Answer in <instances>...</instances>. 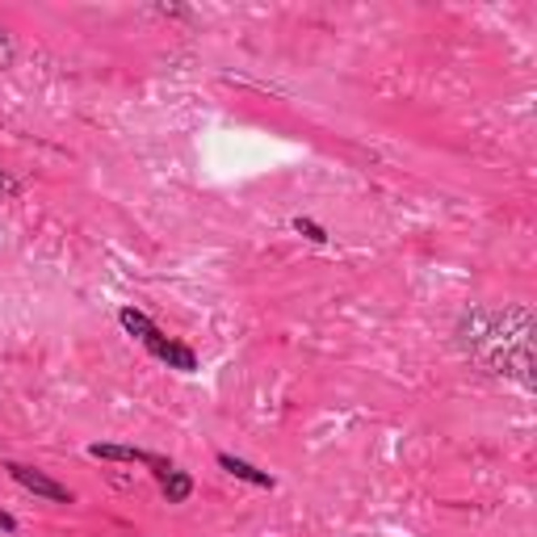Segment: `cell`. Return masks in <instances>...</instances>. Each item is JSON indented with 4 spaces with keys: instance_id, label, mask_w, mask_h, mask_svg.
<instances>
[{
    "instance_id": "cell-1",
    "label": "cell",
    "mask_w": 537,
    "mask_h": 537,
    "mask_svg": "<svg viewBox=\"0 0 537 537\" xmlns=\"http://www.w3.org/2000/svg\"><path fill=\"white\" fill-rule=\"evenodd\" d=\"M88 458H101V462H139V466H152V474L160 482L176 471L168 458L160 453H147V450H134V445H114V441H97V445H88Z\"/></svg>"
},
{
    "instance_id": "cell-2",
    "label": "cell",
    "mask_w": 537,
    "mask_h": 537,
    "mask_svg": "<svg viewBox=\"0 0 537 537\" xmlns=\"http://www.w3.org/2000/svg\"><path fill=\"white\" fill-rule=\"evenodd\" d=\"M9 474H13V482H22L25 492L43 495V500H55V504H67V500H72V492H67L64 482H55L51 474H43V471H34V466H22V462H13Z\"/></svg>"
},
{
    "instance_id": "cell-3",
    "label": "cell",
    "mask_w": 537,
    "mask_h": 537,
    "mask_svg": "<svg viewBox=\"0 0 537 537\" xmlns=\"http://www.w3.org/2000/svg\"><path fill=\"white\" fill-rule=\"evenodd\" d=\"M143 344H147V353H152V357H160V362L173 365V370H181V373H194V370H198V357H194V349H185V344L168 340L164 332L147 336Z\"/></svg>"
},
{
    "instance_id": "cell-4",
    "label": "cell",
    "mask_w": 537,
    "mask_h": 537,
    "mask_svg": "<svg viewBox=\"0 0 537 537\" xmlns=\"http://www.w3.org/2000/svg\"><path fill=\"white\" fill-rule=\"evenodd\" d=\"M223 466L227 474H235V479H244V482H253V487H264V492H273V474H264V471H256L253 462H244V458H235V453H219L214 458Z\"/></svg>"
},
{
    "instance_id": "cell-5",
    "label": "cell",
    "mask_w": 537,
    "mask_h": 537,
    "mask_svg": "<svg viewBox=\"0 0 537 537\" xmlns=\"http://www.w3.org/2000/svg\"><path fill=\"white\" fill-rule=\"evenodd\" d=\"M118 323L131 332V336H139V340H147V336H155V332H160L152 319L143 315V311H134V307H122V311H118Z\"/></svg>"
},
{
    "instance_id": "cell-6",
    "label": "cell",
    "mask_w": 537,
    "mask_h": 537,
    "mask_svg": "<svg viewBox=\"0 0 537 537\" xmlns=\"http://www.w3.org/2000/svg\"><path fill=\"white\" fill-rule=\"evenodd\" d=\"M160 487H164V500H168V504H185L189 495H194V479H189L185 471H173L164 482H160Z\"/></svg>"
},
{
    "instance_id": "cell-7",
    "label": "cell",
    "mask_w": 537,
    "mask_h": 537,
    "mask_svg": "<svg viewBox=\"0 0 537 537\" xmlns=\"http://www.w3.org/2000/svg\"><path fill=\"white\" fill-rule=\"evenodd\" d=\"M294 231L298 235H307L311 244H328V231L319 227V223H311V219H294Z\"/></svg>"
},
{
    "instance_id": "cell-8",
    "label": "cell",
    "mask_w": 537,
    "mask_h": 537,
    "mask_svg": "<svg viewBox=\"0 0 537 537\" xmlns=\"http://www.w3.org/2000/svg\"><path fill=\"white\" fill-rule=\"evenodd\" d=\"M13 59V46H9V38H5V30H0V67Z\"/></svg>"
},
{
    "instance_id": "cell-9",
    "label": "cell",
    "mask_w": 537,
    "mask_h": 537,
    "mask_svg": "<svg viewBox=\"0 0 537 537\" xmlns=\"http://www.w3.org/2000/svg\"><path fill=\"white\" fill-rule=\"evenodd\" d=\"M0 529H5V533H13V529H17V521H13L9 512H0Z\"/></svg>"
}]
</instances>
